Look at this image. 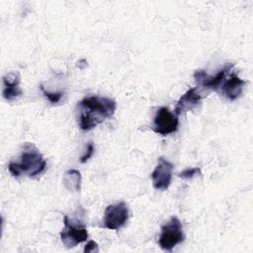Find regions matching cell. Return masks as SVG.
I'll return each instance as SVG.
<instances>
[{
	"mask_svg": "<svg viewBox=\"0 0 253 253\" xmlns=\"http://www.w3.org/2000/svg\"><path fill=\"white\" fill-rule=\"evenodd\" d=\"M201 174V169L198 168V167H194V168H187L185 169L184 171L180 172L178 174V176L180 178H183V179H192L193 177L197 176V175H200Z\"/></svg>",
	"mask_w": 253,
	"mask_h": 253,
	"instance_id": "14",
	"label": "cell"
},
{
	"mask_svg": "<svg viewBox=\"0 0 253 253\" xmlns=\"http://www.w3.org/2000/svg\"><path fill=\"white\" fill-rule=\"evenodd\" d=\"M185 240L182 230V223L176 216H172L164 225L161 226L158 243L163 250L171 251L176 245Z\"/></svg>",
	"mask_w": 253,
	"mask_h": 253,
	"instance_id": "4",
	"label": "cell"
},
{
	"mask_svg": "<svg viewBox=\"0 0 253 253\" xmlns=\"http://www.w3.org/2000/svg\"><path fill=\"white\" fill-rule=\"evenodd\" d=\"M117 109L115 100L108 97L89 96L78 102L75 110L78 126L91 130L114 116Z\"/></svg>",
	"mask_w": 253,
	"mask_h": 253,
	"instance_id": "1",
	"label": "cell"
},
{
	"mask_svg": "<svg viewBox=\"0 0 253 253\" xmlns=\"http://www.w3.org/2000/svg\"><path fill=\"white\" fill-rule=\"evenodd\" d=\"M245 84L246 81L238 77L236 74L232 73L228 76V78L223 80L219 89L226 99H228L229 101H234L242 94Z\"/></svg>",
	"mask_w": 253,
	"mask_h": 253,
	"instance_id": "9",
	"label": "cell"
},
{
	"mask_svg": "<svg viewBox=\"0 0 253 253\" xmlns=\"http://www.w3.org/2000/svg\"><path fill=\"white\" fill-rule=\"evenodd\" d=\"M23 91L20 87V78L18 73L10 72L3 77L2 95L7 101H13L20 97Z\"/></svg>",
	"mask_w": 253,
	"mask_h": 253,
	"instance_id": "11",
	"label": "cell"
},
{
	"mask_svg": "<svg viewBox=\"0 0 253 253\" xmlns=\"http://www.w3.org/2000/svg\"><path fill=\"white\" fill-rule=\"evenodd\" d=\"M40 88H41L42 94L44 95V97H45L50 103H52V104L58 103V102L61 100L62 96H63L62 92H49V91H46V90L43 88L42 85H41Z\"/></svg>",
	"mask_w": 253,
	"mask_h": 253,
	"instance_id": "13",
	"label": "cell"
},
{
	"mask_svg": "<svg viewBox=\"0 0 253 253\" xmlns=\"http://www.w3.org/2000/svg\"><path fill=\"white\" fill-rule=\"evenodd\" d=\"M46 168V161L40 150L32 143H26L19 160H11L8 164V171L13 177L28 176L36 177L42 174Z\"/></svg>",
	"mask_w": 253,
	"mask_h": 253,
	"instance_id": "2",
	"label": "cell"
},
{
	"mask_svg": "<svg viewBox=\"0 0 253 253\" xmlns=\"http://www.w3.org/2000/svg\"><path fill=\"white\" fill-rule=\"evenodd\" d=\"M94 151H95V146L93 144V142H89L87 144V147H86V151L85 153L80 157V162L81 163H85L87 162L94 154Z\"/></svg>",
	"mask_w": 253,
	"mask_h": 253,
	"instance_id": "15",
	"label": "cell"
},
{
	"mask_svg": "<svg viewBox=\"0 0 253 253\" xmlns=\"http://www.w3.org/2000/svg\"><path fill=\"white\" fill-rule=\"evenodd\" d=\"M202 97L200 93L197 91V88H190L184 93L175 107V115L179 116L183 113L194 110L201 103Z\"/></svg>",
	"mask_w": 253,
	"mask_h": 253,
	"instance_id": "10",
	"label": "cell"
},
{
	"mask_svg": "<svg viewBox=\"0 0 253 253\" xmlns=\"http://www.w3.org/2000/svg\"><path fill=\"white\" fill-rule=\"evenodd\" d=\"M98 251H99L98 244L93 240H90L84 247L85 253H93V252H98Z\"/></svg>",
	"mask_w": 253,
	"mask_h": 253,
	"instance_id": "16",
	"label": "cell"
},
{
	"mask_svg": "<svg viewBox=\"0 0 253 253\" xmlns=\"http://www.w3.org/2000/svg\"><path fill=\"white\" fill-rule=\"evenodd\" d=\"M173 164L164 157H159L158 163L151 173L153 188L158 191H166L171 184Z\"/></svg>",
	"mask_w": 253,
	"mask_h": 253,
	"instance_id": "7",
	"label": "cell"
},
{
	"mask_svg": "<svg viewBox=\"0 0 253 253\" xmlns=\"http://www.w3.org/2000/svg\"><path fill=\"white\" fill-rule=\"evenodd\" d=\"M178 116L171 113L168 108L161 107L156 112L152 123V130L160 135H168L178 129Z\"/></svg>",
	"mask_w": 253,
	"mask_h": 253,
	"instance_id": "5",
	"label": "cell"
},
{
	"mask_svg": "<svg viewBox=\"0 0 253 253\" xmlns=\"http://www.w3.org/2000/svg\"><path fill=\"white\" fill-rule=\"evenodd\" d=\"M233 67L232 63L225 64L214 76L209 75L205 70L198 69L194 72V78L196 83L205 88V89H211L217 91L220 88V85L222 84L223 80L226 77V74L231 70Z\"/></svg>",
	"mask_w": 253,
	"mask_h": 253,
	"instance_id": "8",
	"label": "cell"
},
{
	"mask_svg": "<svg viewBox=\"0 0 253 253\" xmlns=\"http://www.w3.org/2000/svg\"><path fill=\"white\" fill-rule=\"evenodd\" d=\"M128 215V208L124 202L109 205L104 212V226L108 229L117 230L126 223Z\"/></svg>",
	"mask_w": 253,
	"mask_h": 253,
	"instance_id": "6",
	"label": "cell"
},
{
	"mask_svg": "<svg viewBox=\"0 0 253 253\" xmlns=\"http://www.w3.org/2000/svg\"><path fill=\"white\" fill-rule=\"evenodd\" d=\"M64 186L72 192L80 191L81 187V174L76 169H69L63 175Z\"/></svg>",
	"mask_w": 253,
	"mask_h": 253,
	"instance_id": "12",
	"label": "cell"
},
{
	"mask_svg": "<svg viewBox=\"0 0 253 253\" xmlns=\"http://www.w3.org/2000/svg\"><path fill=\"white\" fill-rule=\"evenodd\" d=\"M63 224V228L60 232V238L67 248L75 247L77 244L87 240L88 231L83 221L64 215Z\"/></svg>",
	"mask_w": 253,
	"mask_h": 253,
	"instance_id": "3",
	"label": "cell"
}]
</instances>
